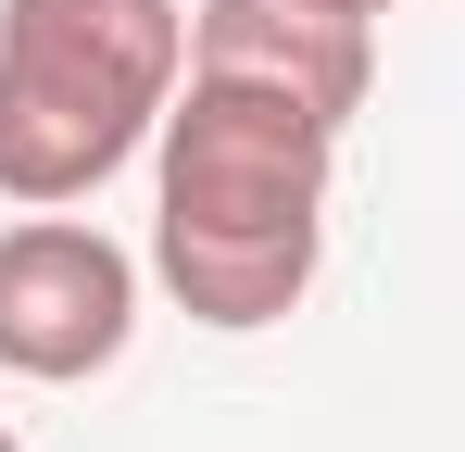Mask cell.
I'll list each match as a JSON object with an SVG mask.
<instances>
[{
	"mask_svg": "<svg viewBox=\"0 0 465 452\" xmlns=\"http://www.w3.org/2000/svg\"><path fill=\"white\" fill-rule=\"evenodd\" d=\"M0 452H13V427H0Z\"/></svg>",
	"mask_w": 465,
	"mask_h": 452,
	"instance_id": "6",
	"label": "cell"
},
{
	"mask_svg": "<svg viewBox=\"0 0 465 452\" xmlns=\"http://www.w3.org/2000/svg\"><path fill=\"white\" fill-rule=\"evenodd\" d=\"M189 64L302 88L314 113L352 126L378 88V13H352V0H189Z\"/></svg>",
	"mask_w": 465,
	"mask_h": 452,
	"instance_id": "4",
	"label": "cell"
},
{
	"mask_svg": "<svg viewBox=\"0 0 465 452\" xmlns=\"http://www.w3.org/2000/svg\"><path fill=\"white\" fill-rule=\"evenodd\" d=\"M327 176L340 113L264 75H202L152 126V264L202 327H277L302 314L327 264Z\"/></svg>",
	"mask_w": 465,
	"mask_h": 452,
	"instance_id": "1",
	"label": "cell"
},
{
	"mask_svg": "<svg viewBox=\"0 0 465 452\" xmlns=\"http://www.w3.org/2000/svg\"><path fill=\"white\" fill-rule=\"evenodd\" d=\"M352 13H390V0H352Z\"/></svg>",
	"mask_w": 465,
	"mask_h": 452,
	"instance_id": "5",
	"label": "cell"
},
{
	"mask_svg": "<svg viewBox=\"0 0 465 452\" xmlns=\"http://www.w3.org/2000/svg\"><path fill=\"white\" fill-rule=\"evenodd\" d=\"M189 88L176 0H0V189L88 201Z\"/></svg>",
	"mask_w": 465,
	"mask_h": 452,
	"instance_id": "2",
	"label": "cell"
},
{
	"mask_svg": "<svg viewBox=\"0 0 465 452\" xmlns=\"http://www.w3.org/2000/svg\"><path fill=\"white\" fill-rule=\"evenodd\" d=\"M139 339V264L76 214L0 226V365L38 389H76Z\"/></svg>",
	"mask_w": 465,
	"mask_h": 452,
	"instance_id": "3",
	"label": "cell"
}]
</instances>
